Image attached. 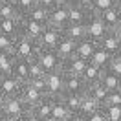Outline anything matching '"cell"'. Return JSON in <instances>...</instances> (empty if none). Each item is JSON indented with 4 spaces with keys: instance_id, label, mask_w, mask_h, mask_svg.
Here are the masks:
<instances>
[{
    "instance_id": "cell-1",
    "label": "cell",
    "mask_w": 121,
    "mask_h": 121,
    "mask_svg": "<svg viewBox=\"0 0 121 121\" xmlns=\"http://www.w3.org/2000/svg\"><path fill=\"white\" fill-rule=\"evenodd\" d=\"M37 52H39V44L31 39H26V37H17L15 40V46H13V55L17 59H22V60H31L37 57Z\"/></svg>"
},
{
    "instance_id": "cell-2",
    "label": "cell",
    "mask_w": 121,
    "mask_h": 121,
    "mask_svg": "<svg viewBox=\"0 0 121 121\" xmlns=\"http://www.w3.org/2000/svg\"><path fill=\"white\" fill-rule=\"evenodd\" d=\"M28 114H30V108L26 106V103H24L18 95H15V97H8L6 99L0 116H6V117H11V119H18L20 121L24 116H28Z\"/></svg>"
},
{
    "instance_id": "cell-3",
    "label": "cell",
    "mask_w": 121,
    "mask_h": 121,
    "mask_svg": "<svg viewBox=\"0 0 121 121\" xmlns=\"http://www.w3.org/2000/svg\"><path fill=\"white\" fill-rule=\"evenodd\" d=\"M39 64L42 66L46 73H53V72H59L60 66H62V59H60L55 50H44V48H39L37 57Z\"/></svg>"
},
{
    "instance_id": "cell-4",
    "label": "cell",
    "mask_w": 121,
    "mask_h": 121,
    "mask_svg": "<svg viewBox=\"0 0 121 121\" xmlns=\"http://www.w3.org/2000/svg\"><path fill=\"white\" fill-rule=\"evenodd\" d=\"M46 30V24H40V22H35L28 17H20V28H18V35L20 37H26V39H31L39 42V39L42 37V33Z\"/></svg>"
},
{
    "instance_id": "cell-5",
    "label": "cell",
    "mask_w": 121,
    "mask_h": 121,
    "mask_svg": "<svg viewBox=\"0 0 121 121\" xmlns=\"http://www.w3.org/2000/svg\"><path fill=\"white\" fill-rule=\"evenodd\" d=\"M84 26H86V35H88V39L94 40L95 44H99V42L103 40V37L108 33L106 26L103 24V20H101V17L95 15V13H90V17H88V20H86Z\"/></svg>"
},
{
    "instance_id": "cell-6",
    "label": "cell",
    "mask_w": 121,
    "mask_h": 121,
    "mask_svg": "<svg viewBox=\"0 0 121 121\" xmlns=\"http://www.w3.org/2000/svg\"><path fill=\"white\" fill-rule=\"evenodd\" d=\"M62 94H64V73L60 70L53 73H46V95L60 97Z\"/></svg>"
},
{
    "instance_id": "cell-7",
    "label": "cell",
    "mask_w": 121,
    "mask_h": 121,
    "mask_svg": "<svg viewBox=\"0 0 121 121\" xmlns=\"http://www.w3.org/2000/svg\"><path fill=\"white\" fill-rule=\"evenodd\" d=\"M64 37L62 30H57V28H52V26H46L42 37L39 39V48H44V50H55L59 46L60 39Z\"/></svg>"
},
{
    "instance_id": "cell-8",
    "label": "cell",
    "mask_w": 121,
    "mask_h": 121,
    "mask_svg": "<svg viewBox=\"0 0 121 121\" xmlns=\"http://www.w3.org/2000/svg\"><path fill=\"white\" fill-rule=\"evenodd\" d=\"M68 24H70V18H68V6L60 4V6H57L55 9H52V11L48 13V26L57 28V30H64Z\"/></svg>"
},
{
    "instance_id": "cell-9",
    "label": "cell",
    "mask_w": 121,
    "mask_h": 121,
    "mask_svg": "<svg viewBox=\"0 0 121 121\" xmlns=\"http://www.w3.org/2000/svg\"><path fill=\"white\" fill-rule=\"evenodd\" d=\"M88 92V84L84 83L83 75H64V94L84 95Z\"/></svg>"
},
{
    "instance_id": "cell-10",
    "label": "cell",
    "mask_w": 121,
    "mask_h": 121,
    "mask_svg": "<svg viewBox=\"0 0 121 121\" xmlns=\"http://www.w3.org/2000/svg\"><path fill=\"white\" fill-rule=\"evenodd\" d=\"M119 33L121 30H114V31H108L105 37H103V40L99 42V48H103L106 53H110V55H117V53H121V42H119Z\"/></svg>"
},
{
    "instance_id": "cell-11",
    "label": "cell",
    "mask_w": 121,
    "mask_h": 121,
    "mask_svg": "<svg viewBox=\"0 0 121 121\" xmlns=\"http://www.w3.org/2000/svg\"><path fill=\"white\" fill-rule=\"evenodd\" d=\"M22 84L15 75H2L0 77V92L6 95V97H15L20 94L22 90Z\"/></svg>"
},
{
    "instance_id": "cell-12",
    "label": "cell",
    "mask_w": 121,
    "mask_h": 121,
    "mask_svg": "<svg viewBox=\"0 0 121 121\" xmlns=\"http://www.w3.org/2000/svg\"><path fill=\"white\" fill-rule=\"evenodd\" d=\"M18 97L22 99L24 103H26V106L31 110L35 105H39V103L46 97V94L35 90V88H33V86H30L28 83H24V84H22V90H20V94H18Z\"/></svg>"
},
{
    "instance_id": "cell-13",
    "label": "cell",
    "mask_w": 121,
    "mask_h": 121,
    "mask_svg": "<svg viewBox=\"0 0 121 121\" xmlns=\"http://www.w3.org/2000/svg\"><path fill=\"white\" fill-rule=\"evenodd\" d=\"M86 64H88L86 60H83V59H79L77 55H73V57H70V59L62 60L60 72H62L64 75H83Z\"/></svg>"
},
{
    "instance_id": "cell-14",
    "label": "cell",
    "mask_w": 121,
    "mask_h": 121,
    "mask_svg": "<svg viewBox=\"0 0 121 121\" xmlns=\"http://www.w3.org/2000/svg\"><path fill=\"white\" fill-rule=\"evenodd\" d=\"M101 17V20H103V24L106 26V30L108 31H114V30H119V22H121V6H114L112 9H108V11H105Z\"/></svg>"
},
{
    "instance_id": "cell-15",
    "label": "cell",
    "mask_w": 121,
    "mask_h": 121,
    "mask_svg": "<svg viewBox=\"0 0 121 121\" xmlns=\"http://www.w3.org/2000/svg\"><path fill=\"white\" fill-rule=\"evenodd\" d=\"M52 108H53V97L46 95L39 105H35L33 108H31L30 114L35 117V119L42 121V119H46V117H52Z\"/></svg>"
},
{
    "instance_id": "cell-16",
    "label": "cell",
    "mask_w": 121,
    "mask_h": 121,
    "mask_svg": "<svg viewBox=\"0 0 121 121\" xmlns=\"http://www.w3.org/2000/svg\"><path fill=\"white\" fill-rule=\"evenodd\" d=\"M101 108H103V106L99 105L95 99H92L88 94H84V95H83V101H81V106H79V112H77L75 116H79V117L86 119V117L94 116L95 112H99Z\"/></svg>"
},
{
    "instance_id": "cell-17",
    "label": "cell",
    "mask_w": 121,
    "mask_h": 121,
    "mask_svg": "<svg viewBox=\"0 0 121 121\" xmlns=\"http://www.w3.org/2000/svg\"><path fill=\"white\" fill-rule=\"evenodd\" d=\"M95 50H97V44L86 37V39H83V40H79V42H77L75 55L79 57V59H83V60H86V62H90V59H92V55L95 53Z\"/></svg>"
},
{
    "instance_id": "cell-18",
    "label": "cell",
    "mask_w": 121,
    "mask_h": 121,
    "mask_svg": "<svg viewBox=\"0 0 121 121\" xmlns=\"http://www.w3.org/2000/svg\"><path fill=\"white\" fill-rule=\"evenodd\" d=\"M90 9L83 8L81 4H73V6H68V18L70 24H86L88 17H90Z\"/></svg>"
},
{
    "instance_id": "cell-19",
    "label": "cell",
    "mask_w": 121,
    "mask_h": 121,
    "mask_svg": "<svg viewBox=\"0 0 121 121\" xmlns=\"http://www.w3.org/2000/svg\"><path fill=\"white\" fill-rule=\"evenodd\" d=\"M75 48H77V42H73V40L68 39V37H62L59 46L55 48V52H57V55H59L62 60H66V59H70V57L75 55Z\"/></svg>"
},
{
    "instance_id": "cell-20",
    "label": "cell",
    "mask_w": 121,
    "mask_h": 121,
    "mask_svg": "<svg viewBox=\"0 0 121 121\" xmlns=\"http://www.w3.org/2000/svg\"><path fill=\"white\" fill-rule=\"evenodd\" d=\"M103 73H105V70H103V68H99V66H95V64L88 62V64H86V68H84V72H83V79H84V83L90 86V84L101 83Z\"/></svg>"
},
{
    "instance_id": "cell-21",
    "label": "cell",
    "mask_w": 121,
    "mask_h": 121,
    "mask_svg": "<svg viewBox=\"0 0 121 121\" xmlns=\"http://www.w3.org/2000/svg\"><path fill=\"white\" fill-rule=\"evenodd\" d=\"M73 114L70 112L66 105L62 103V99L60 97H53V108H52V117L55 121H68Z\"/></svg>"
},
{
    "instance_id": "cell-22",
    "label": "cell",
    "mask_w": 121,
    "mask_h": 121,
    "mask_svg": "<svg viewBox=\"0 0 121 121\" xmlns=\"http://www.w3.org/2000/svg\"><path fill=\"white\" fill-rule=\"evenodd\" d=\"M62 33H64V37L72 39L73 42H79V40H83V39L88 37L84 24H68V26L62 30Z\"/></svg>"
},
{
    "instance_id": "cell-23",
    "label": "cell",
    "mask_w": 121,
    "mask_h": 121,
    "mask_svg": "<svg viewBox=\"0 0 121 121\" xmlns=\"http://www.w3.org/2000/svg\"><path fill=\"white\" fill-rule=\"evenodd\" d=\"M11 75H15L20 83H28V81H30V60L15 59V64H13V72H11Z\"/></svg>"
},
{
    "instance_id": "cell-24",
    "label": "cell",
    "mask_w": 121,
    "mask_h": 121,
    "mask_svg": "<svg viewBox=\"0 0 121 121\" xmlns=\"http://www.w3.org/2000/svg\"><path fill=\"white\" fill-rule=\"evenodd\" d=\"M86 94H88L92 99H95V101H97L101 106H105V105H106V101H108V95H110V92L106 90V88H105V86H103L101 83L90 84Z\"/></svg>"
},
{
    "instance_id": "cell-25",
    "label": "cell",
    "mask_w": 121,
    "mask_h": 121,
    "mask_svg": "<svg viewBox=\"0 0 121 121\" xmlns=\"http://www.w3.org/2000/svg\"><path fill=\"white\" fill-rule=\"evenodd\" d=\"M20 18H0V33L9 37H18Z\"/></svg>"
},
{
    "instance_id": "cell-26",
    "label": "cell",
    "mask_w": 121,
    "mask_h": 121,
    "mask_svg": "<svg viewBox=\"0 0 121 121\" xmlns=\"http://www.w3.org/2000/svg\"><path fill=\"white\" fill-rule=\"evenodd\" d=\"M15 59L17 57L13 55V52H0V77L2 75H11Z\"/></svg>"
},
{
    "instance_id": "cell-27",
    "label": "cell",
    "mask_w": 121,
    "mask_h": 121,
    "mask_svg": "<svg viewBox=\"0 0 121 121\" xmlns=\"http://www.w3.org/2000/svg\"><path fill=\"white\" fill-rule=\"evenodd\" d=\"M101 84H103L108 92H117V90H121V77L114 75L112 72L105 70V73L101 77Z\"/></svg>"
},
{
    "instance_id": "cell-28",
    "label": "cell",
    "mask_w": 121,
    "mask_h": 121,
    "mask_svg": "<svg viewBox=\"0 0 121 121\" xmlns=\"http://www.w3.org/2000/svg\"><path fill=\"white\" fill-rule=\"evenodd\" d=\"M0 18H20L13 0H0Z\"/></svg>"
},
{
    "instance_id": "cell-29",
    "label": "cell",
    "mask_w": 121,
    "mask_h": 121,
    "mask_svg": "<svg viewBox=\"0 0 121 121\" xmlns=\"http://www.w3.org/2000/svg\"><path fill=\"white\" fill-rule=\"evenodd\" d=\"M60 99H62V103L66 105V108H68L73 116L79 112V106H81L83 95H75V94H62V95H60Z\"/></svg>"
},
{
    "instance_id": "cell-30",
    "label": "cell",
    "mask_w": 121,
    "mask_h": 121,
    "mask_svg": "<svg viewBox=\"0 0 121 121\" xmlns=\"http://www.w3.org/2000/svg\"><path fill=\"white\" fill-rule=\"evenodd\" d=\"M110 59H112V55H110V53H106L103 48H99V46H97V50H95V53L92 55L90 62H92V64H95V66H99V68L106 70V66H108Z\"/></svg>"
},
{
    "instance_id": "cell-31",
    "label": "cell",
    "mask_w": 121,
    "mask_h": 121,
    "mask_svg": "<svg viewBox=\"0 0 121 121\" xmlns=\"http://www.w3.org/2000/svg\"><path fill=\"white\" fill-rule=\"evenodd\" d=\"M48 13H50V11H46L44 8L35 6L30 13H26L24 17H28V18H31V20H35V22H40V24H46V26H48Z\"/></svg>"
},
{
    "instance_id": "cell-32",
    "label": "cell",
    "mask_w": 121,
    "mask_h": 121,
    "mask_svg": "<svg viewBox=\"0 0 121 121\" xmlns=\"http://www.w3.org/2000/svg\"><path fill=\"white\" fill-rule=\"evenodd\" d=\"M116 6V0H94V4H92V13H95V15H103L105 11L108 9H112Z\"/></svg>"
},
{
    "instance_id": "cell-33",
    "label": "cell",
    "mask_w": 121,
    "mask_h": 121,
    "mask_svg": "<svg viewBox=\"0 0 121 121\" xmlns=\"http://www.w3.org/2000/svg\"><path fill=\"white\" fill-rule=\"evenodd\" d=\"M17 6V11H18V15L24 17L26 13H30L31 9L37 6V0H13Z\"/></svg>"
},
{
    "instance_id": "cell-34",
    "label": "cell",
    "mask_w": 121,
    "mask_h": 121,
    "mask_svg": "<svg viewBox=\"0 0 121 121\" xmlns=\"http://www.w3.org/2000/svg\"><path fill=\"white\" fill-rule=\"evenodd\" d=\"M39 77H46V72L42 70V66L39 64L37 59L30 60V79H39Z\"/></svg>"
},
{
    "instance_id": "cell-35",
    "label": "cell",
    "mask_w": 121,
    "mask_h": 121,
    "mask_svg": "<svg viewBox=\"0 0 121 121\" xmlns=\"http://www.w3.org/2000/svg\"><path fill=\"white\" fill-rule=\"evenodd\" d=\"M106 121H121V106H103Z\"/></svg>"
},
{
    "instance_id": "cell-36",
    "label": "cell",
    "mask_w": 121,
    "mask_h": 121,
    "mask_svg": "<svg viewBox=\"0 0 121 121\" xmlns=\"http://www.w3.org/2000/svg\"><path fill=\"white\" fill-rule=\"evenodd\" d=\"M17 37H9L0 33V52H13V46H15Z\"/></svg>"
},
{
    "instance_id": "cell-37",
    "label": "cell",
    "mask_w": 121,
    "mask_h": 121,
    "mask_svg": "<svg viewBox=\"0 0 121 121\" xmlns=\"http://www.w3.org/2000/svg\"><path fill=\"white\" fill-rule=\"evenodd\" d=\"M106 70H108V72H112L114 75L121 77V53H117V55H114L112 59H110V62H108V66H106Z\"/></svg>"
},
{
    "instance_id": "cell-38",
    "label": "cell",
    "mask_w": 121,
    "mask_h": 121,
    "mask_svg": "<svg viewBox=\"0 0 121 121\" xmlns=\"http://www.w3.org/2000/svg\"><path fill=\"white\" fill-rule=\"evenodd\" d=\"M28 84H30V86H33L35 90L42 92V94H46V77H39V79H30V81H28Z\"/></svg>"
},
{
    "instance_id": "cell-39",
    "label": "cell",
    "mask_w": 121,
    "mask_h": 121,
    "mask_svg": "<svg viewBox=\"0 0 121 121\" xmlns=\"http://www.w3.org/2000/svg\"><path fill=\"white\" fill-rule=\"evenodd\" d=\"M105 106H121V90L117 92H110L108 95V101H106Z\"/></svg>"
},
{
    "instance_id": "cell-40",
    "label": "cell",
    "mask_w": 121,
    "mask_h": 121,
    "mask_svg": "<svg viewBox=\"0 0 121 121\" xmlns=\"http://www.w3.org/2000/svg\"><path fill=\"white\" fill-rule=\"evenodd\" d=\"M60 4H62L60 0H37V6L44 8L46 11H52V9H55L57 6H60Z\"/></svg>"
},
{
    "instance_id": "cell-41",
    "label": "cell",
    "mask_w": 121,
    "mask_h": 121,
    "mask_svg": "<svg viewBox=\"0 0 121 121\" xmlns=\"http://www.w3.org/2000/svg\"><path fill=\"white\" fill-rule=\"evenodd\" d=\"M84 121H106V116H105V112H103V108H101L99 112H95L94 116H90V117H86Z\"/></svg>"
},
{
    "instance_id": "cell-42",
    "label": "cell",
    "mask_w": 121,
    "mask_h": 121,
    "mask_svg": "<svg viewBox=\"0 0 121 121\" xmlns=\"http://www.w3.org/2000/svg\"><path fill=\"white\" fill-rule=\"evenodd\" d=\"M79 4L86 9H92V4H94V0H79Z\"/></svg>"
},
{
    "instance_id": "cell-43",
    "label": "cell",
    "mask_w": 121,
    "mask_h": 121,
    "mask_svg": "<svg viewBox=\"0 0 121 121\" xmlns=\"http://www.w3.org/2000/svg\"><path fill=\"white\" fill-rule=\"evenodd\" d=\"M64 6H73V4H79V0H60Z\"/></svg>"
},
{
    "instance_id": "cell-44",
    "label": "cell",
    "mask_w": 121,
    "mask_h": 121,
    "mask_svg": "<svg viewBox=\"0 0 121 121\" xmlns=\"http://www.w3.org/2000/svg\"><path fill=\"white\" fill-rule=\"evenodd\" d=\"M6 95H4V94H2V92H0V112H2V106H4V103H6Z\"/></svg>"
},
{
    "instance_id": "cell-45",
    "label": "cell",
    "mask_w": 121,
    "mask_h": 121,
    "mask_svg": "<svg viewBox=\"0 0 121 121\" xmlns=\"http://www.w3.org/2000/svg\"><path fill=\"white\" fill-rule=\"evenodd\" d=\"M20 121H39V119H35V117H33L31 114H28V116H24V117H22Z\"/></svg>"
},
{
    "instance_id": "cell-46",
    "label": "cell",
    "mask_w": 121,
    "mask_h": 121,
    "mask_svg": "<svg viewBox=\"0 0 121 121\" xmlns=\"http://www.w3.org/2000/svg\"><path fill=\"white\" fill-rule=\"evenodd\" d=\"M68 121H84V119H83V117H79V116H72Z\"/></svg>"
},
{
    "instance_id": "cell-47",
    "label": "cell",
    "mask_w": 121,
    "mask_h": 121,
    "mask_svg": "<svg viewBox=\"0 0 121 121\" xmlns=\"http://www.w3.org/2000/svg\"><path fill=\"white\" fill-rule=\"evenodd\" d=\"M0 121H18V119H11V117H6V116H0Z\"/></svg>"
},
{
    "instance_id": "cell-48",
    "label": "cell",
    "mask_w": 121,
    "mask_h": 121,
    "mask_svg": "<svg viewBox=\"0 0 121 121\" xmlns=\"http://www.w3.org/2000/svg\"><path fill=\"white\" fill-rule=\"evenodd\" d=\"M42 121H55L53 117H46V119H42Z\"/></svg>"
},
{
    "instance_id": "cell-49",
    "label": "cell",
    "mask_w": 121,
    "mask_h": 121,
    "mask_svg": "<svg viewBox=\"0 0 121 121\" xmlns=\"http://www.w3.org/2000/svg\"><path fill=\"white\" fill-rule=\"evenodd\" d=\"M116 4H117V6H121V0H116Z\"/></svg>"
},
{
    "instance_id": "cell-50",
    "label": "cell",
    "mask_w": 121,
    "mask_h": 121,
    "mask_svg": "<svg viewBox=\"0 0 121 121\" xmlns=\"http://www.w3.org/2000/svg\"><path fill=\"white\" fill-rule=\"evenodd\" d=\"M119 42H121V33H119Z\"/></svg>"
},
{
    "instance_id": "cell-51",
    "label": "cell",
    "mask_w": 121,
    "mask_h": 121,
    "mask_svg": "<svg viewBox=\"0 0 121 121\" xmlns=\"http://www.w3.org/2000/svg\"><path fill=\"white\" fill-rule=\"evenodd\" d=\"M119 30H121V22H119Z\"/></svg>"
}]
</instances>
